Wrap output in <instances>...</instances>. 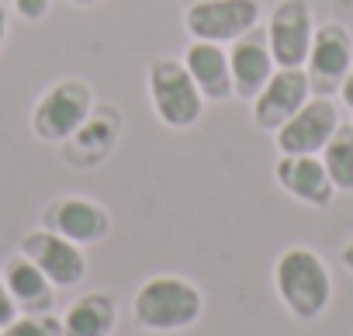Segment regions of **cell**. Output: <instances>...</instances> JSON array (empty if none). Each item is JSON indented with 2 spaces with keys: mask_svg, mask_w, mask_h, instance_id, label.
<instances>
[{
  "mask_svg": "<svg viewBox=\"0 0 353 336\" xmlns=\"http://www.w3.org/2000/svg\"><path fill=\"white\" fill-rule=\"evenodd\" d=\"M205 312V295L194 281L181 274H156L139 284L132 298V319L152 336H170L191 329Z\"/></svg>",
  "mask_w": 353,
  "mask_h": 336,
  "instance_id": "6da1fadb",
  "label": "cell"
},
{
  "mask_svg": "<svg viewBox=\"0 0 353 336\" xmlns=\"http://www.w3.org/2000/svg\"><path fill=\"white\" fill-rule=\"evenodd\" d=\"M274 291L298 322H315L332 305V274L312 246H288L274 264Z\"/></svg>",
  "mask_w": 353,
  "mask_h": 336,
  "instance_id": "7a4b0ae2",
  "label": "cell"
},
{
  "mask_svg": "<svg viewBox=\"0 0 353 336\" xmlns=\"http://www.w3.org/2000/svg\"><path fill=\"white\" fill-rule=\"evenodd\" d=\"M145 83H149L152 111H156V118L163 125H170V128H191V125L201 121L205 97L194 87L184 59H152V66L145 73Z\"/></svg>",
  "mask_w": 353,
  "mask_h": 336,
  "instance_id": "3957f363",
  "label": "cell"
},
{
  "mask_svg": "<svg viewBox=\"0 0 353 336\" xmlns=\"http://www.w3.org/2000/svg\"><path fill=\"white\" fill-rule=\"evenodd\" d=\"M90 115H94L90 83L87 80H59L39 97V104L32 111V132L42 142H70Z\"/></svg>",
  "mask_w": 353,
  "mask_h": 336,
  "instance_id": "277c9868",
  "label": "cell"
},
{
  "mask_svg": "<svg viewBox=\"0 0 353 336\" xmlns=\"http://www.w3.org/2000/svg\"><path fill=\"white\" fill-rule=\"evenodd\" d=\"M260 0H191L184 11V28L198 42L232 46L260 25Z\"/></svg>",
  "mask_w": 353,
  "mask_h": 336,
  "instance_id": "5b68a950",
  "label": "cell"
},
{
  "mask_svg": "<svg viewBox=\"0 0 353 336\" xmlns=\"http://www.w3.org/2000/svg\"><path fill=\"white\" fill-rule=\"evenodd\" d=\"M267 46L281 70H305L312 35H315V14L308 0H281L267 18Z\"/></svg>",
  "mask_w": 353,
  "mask_h": 336,
  "instance_id": "8992f818",
  "label": "cell"
},
{
  "mask_svg": "<svg viewBox=\"0 0 353 336\" xmlns=\"http://www.w3.org/2000/svg\"><path fill=\"white\" fill-rule=\"evenodd\" d=\"M339 104L325 94L308 97V104L291 115L274 135H277V149L281 156H319L325 149V142L332 139V132L339 128Z\"/></svg>",
  "mask_w": 353,
  "mask_h": 336,
  "instance_id": "52a82bcc",
  "label": "cell"
},
{
  "mask_svg": "<svg viewBox=\"0 0 353 336\" xmlns=\"http://www.w3.org/2000/svg\"><path fill=\"white\" fill-rule=\"evenodd\" d=\"M353 66V35L346 32V25L339 21H325V25H315V35H312V49H308V59H305V73L312 80V94H332L339 90L343 77L350 73Z\"/></svg>",
  "mask_w": 353,
  "mask_h": 336,
  "instance_id": "ba28073f",
  "label": "cell"
},
{
  "mask_svg": "<svg viewBox=\"0 0 353 336\" xmlns=\"http://www.w3.org/2000/svg\"><path fill=\"white\" fill-rule=\"evenodd\" d=\"M21 253L52 281V288H77L87 277V257L83 246L49 233V229H32L21 236Z\"/></svg>",
  "mask_w": 353,
  "mask_h": 336,
  "instance_id": "9c48e42d",
  "label": "cell"
},
{
  "mask_svg": "<svg viewBox=\"0 0 353 336\" xmlns=\"http://www.w3.org/2000/svg\"><path fill=\"white\" fill-rule=\"evenodd\" d=\"M42 229H49V233H56V236H63L77 246H94V243L108 239L111 215H108V208H101L90 198L66 195V198H56L52 205H46Z\"/></svg>",
  "mask_w": 353,
  "mask_h": 336,
  "instance_id": "30bf717a",
  "label": "cell"
},
{
  "mask_svg": "<svg viewBox=\"0 0 353 336\" xmlns=\"http://www.w3.org/2000/svg\"><path fill=\"white\" fill-rule=\"evenodd\" d=\"M312 97V80L305 70H274L267 87L253 97V125L260 132H277L291 115H298Z\"/></svg>",
  "mask_w": 353,
  "mask_h": 336,
  "instance_id": "8fae6325",
  "label": "cell"
},
{
  "mask_svg": "<svg viewBox=\"0 0 353 336\" xmlns=\"http://www.w3.org/2000/svg\"><path fill=\"white\" fill-rule=\"evenodd\" d=\"M277 63L270 56V46H267V35H260L256 28L243 39L232 42L229 49V73H232V97L239 101H253L267 80L274 77Z\"/></svg>",
  "mask_w": 353,
  "mask_h": 336,
  "instance_id": "7c38bea8",
  "label": "cell"
},
{
  "mask_svg": "<svg viewBox=\"0 0 353 336\" xmlns=\"http://www.w3.org/2000/svg\"><path fill=\"white\" fill-rule=\"evenodd\" d=\"M274 177L294 201H301L308 208H329L332 205L336 188H332L319 156H281L277 166H274Z\"/></svg>",
  "mask_w": 353,
  "mask_h": 336,
  "instance_id": "4fadbf2b",
  "label": "cell"
},
{
  "mask_svg": "<svg viewBox=\"0 0 353 336\" xmlns=\"http://www.w3.org/2000/svg\"><path fill=\"white\" fill-rule=\"evenodd\" d=\"M184 66L201 90L205 101H229L232 97V73H229V52L219 42H198L191 39L184 52Z\"/></svg>",
  "mask_w": 353,
  "mask_h": 336,
  "instance_id": "5bb4252c",
  "label": "cell"
},
{
  "mask_svg": "<svg viewBox=\"0 0 353 336\" xmlns=\"http://www.w3.org/2000/svg\"><path fill=\"white\" fill-rule=\"evenodd\" d=\"M0 274H4V284H8V291H11L18 312H52L56 288H52V281H49L25 253L11 257Z\"/></svg>",
  "mask_w": 353,
  "mask_h": 336,
  "instance_id": "9a60e30c",
  "label": "cell"
},
{
  "mask_svg": "<svg viewBox=\"0 0 353 336\" xmlns=\"http://www.w3.org/2000/svg\"><path fill=\"white\" fill-rule=\"evenodd\" d=\"M118 322L114 298L104 291L80 295L63 315V336H111Z\"/></svg>",
  "mask_w": 353,
  "mask_h": 336,
  "instance_id": "2e32d148",
  "label": "cell"
},
{
  "mask_svg": "<svg viewBox=\"0 0 353 336\" xmlns=\"http://www.w3.org/2000/svg\"><path fill=\"white\" fill-rule=\"evenodd\" d=\"M118 139V108H94V115L80 125V132L73 135L77 142V156H83V163H97L104 152H111Z\"/></svg>",
  "mask_w": 353,
  "mask_h": 336,
  "instance_id": "e0dca14e",
  "label": "cell"
},
{
  "mask_svg": "<svg viewBox=\"0 0 353 336\" xmlns=\"http://www.w3.org/2000/svg\"><path fill=\"white\" fill-rule=\"evenodd\" d=\"M319 159H322L336 191H353V121L350 125L339 121V128L332 132V139L325 142Z\"/></svg>",
  "mask_w": 353,
  "mask_h": 336,
  "instance_id": "ac0fdd59",
  "label": "cell"
},
{
  "mask_svg": "<svg viewBox=\"0 0 353 336\" xmlns=\"http://www.w3.org/2000/svg\"><path fill=\"white\" fill-rule=\"evenodd\" d=\"M0 336H63V319H56L52 312H21L0 329Z\"/></svg>",
  "mask_w": 353,
  "mask_h": 336,
  "instance_id": "d6986e66",
  "label": "cell"
},
{
  "mask_svg": "<svg viewBox=\"0 0 353 336\" xmlns=\"http://www.w3.org/2000/svg\"><path fill=\"white\" fill-rule=\"evenodd\" d=\"M52 8V0H14V14L25 21H42Z\"/></svg>",
  "mask_w": 353,
  "mask_h": 336,
  "instance_id": "ffe728a7",
  "label": "cell"
},
{
  "mask_svg": "<svg viewBox=\"0 0 353 336\" xmlns=\"http://www.w3.org/2000/svg\"><path fill=\"white\" fill-rule=\"evenodd\" d=\"M18 315H21V312H18V305H14L8 284H4V274H0V329H4L8 322H14Z\"/></svg>",
  "mask_w": 353,
  "mask_h": 336,
  "instance_id": "44dd1931",
  "label": "cell"
},
{
  "mask_svg": "<svg viewBox=\"0 0 353 336\" xmlns=\"http://www.w3.org/2000/svg\"><path fill=\"white\" fill-rule=\"evenodd\" d=\"M339 104L353 111V66H350V73H346L343 83H339Z\"/></svg>",
  "mask_w": 353,
  "mask_h": 336,
  "instance_id": "7402d4cb",
  "label": "cell"
},
{
  "mask_svg": "<svg viewBox=\"0 0 353 336\" xmlns=\"http://www.w3.org/2000/svg\"><path fill=\"white\" fill-rule=\"evenodd\" d=\"M339 260H343V267L353 274V236L346 239V246H343V253H339Z\"/></svg>",
  "mask_w": 353,
  "mask_h": 336,
  "instance_id": "603a6c76",
  "label": "cell"
},
{
  "mask_svg": "<svg viewBox=\"0 0 353 336\" xmlns=\"http://www.w3.org/2000/svg\"><path fill=\"white\" fill-rule=\"evenodd\" d=\"M4 39H8V8L0 4V49H4Z\"/></svg>",
  "mask_w": 353,
  "mask_h": 336,
  "instance_id": "cb8c5ba5",
  "label": "cell"
},
{
  "mask_svg": "<svg viewBox=\"0 0 353 336\" xmlns=\"http://www.w3.org/2000/svg\"><path fill=\"white\" fill-rule=\"evenodd\" d=\"M73 8H94V4H101V0H70Z\"/></svg>",
  "mask_w": 353,
  "mask_h": 336,
  "instance_id": "d4e9b609",
  "label": "cell"
}]
</instances>
